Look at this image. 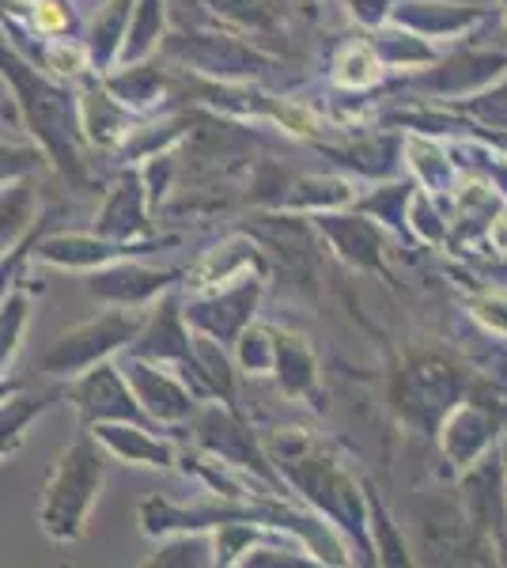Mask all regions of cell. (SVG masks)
Masks as SVG:
<instances>
[{
    "label": "cell",
    "mask_w": 507,
    "mask_h": 568,
    "mask_svg": "<svg viewBox=\"0 0 507 568\" xmlns=\"http://www.w3.org/2000/svg\"><path fill=\"white\" fill-rule=\"evenodd\" d=\"M0 80L12 88L16 114L23 118L27 133L42 149L45 163L69 179V186L88 190L91 175L84 163V133H80L77 88L53 80L4 34L0 23Z\"/></svg>",
    "instance_id": "6da1fadb"
},
{
    "label": "cell",
    "mask_w": 507,
    "mask_h": 568,
    "mask_svg": "<svg viewBox=\"0 0 507 568\" xmlns=\"http://www.w3.org/2000/svg\"><path fill=\"white\" fill-rule=\"evenodd\" d=\"M103 481H107V452L91 433H80L61 452V459L53 463L50 478L42 485L39 527L53 542H80L84 538Z\"/></svg>",
    "instance_id": "7a4b0ae2"
},
{
    "label": "cell",
    "mask_w": 507,
    "mask_h": 568,
    "mask_svg": "<svg viewBox=\"0 0 507 568\" xmlns=\"http://www.w3.org/2000/svg\"><path fill=\"white\" fill-rule=\"evenodd\" d=\"M144 311L136 307H118L107 315L91 318V323L72 326L69 334H61L58 342L45 349L42 356V372L50 379H77L80 372L95 368L103 361H114L118 353H125L133 345V337L144 326Z\"/></svg>",
    "instance_id": "3957f363"
},
{
    "label": "cell",
    "mask_w": 507,
    "mask_h": 568,
    "mask_svg": "<svg viewBox=\"0 0 507 568\" xmlns=\"http://www.w3.org/2000/svg\"><path fill=\"white\" fill-rule=\"evenodd\" d=\"M276 466L288 470V478L300 485L307 497H315L322 508L345 519L348 527L359 530V500L345 474L337 470L326 455H318L303 436H276Z\"/></svg>",
    "instance_id": "277c9868"
},
{
    "label": "cell",
    "mask_w": 507,
    "mask_h": 568,
    "mask_svg": "<svg viewBox=\"0 0 507 568\" xmlns=\"http://www.w3.org/2000/svg\"><path fill=\"white\" fill-rule=\"evenodd\" d=\"M69 387H61V398L69 402L72 409L80 414V425L91 428L99 420H129V425H152V417L141 409L133 387H129L122 364L103 361L95 368L80 372L77 379H64Z\"/></svg>",
    "instance_id": "5b68a950"
},
{
    "label": "cell",
    "mask_w": 507,
    "mask_h": 568,
    "mask_svg": "<svg viewBox=\"0 0 507 568\" xmlns=\"http://www.w3.org/2000/svg\"><path fill=\"white\" fill-rule=\"evenodd\" d=\"M122 372L136 394V402H141V409L152 417V425H179V420L193 417V390L186 387V379H179L160 361H144V356L125 353Z\"/></svg>",
    "instance_id": "8992f818"
},
{
    "label": "cell",
    "mask_w": 507,
    "mask_h": 568,
    "mask_svg": "<svg viewBox=\"0 0 507 568\" xmlns=\"http://www.w3.org/2000/svg\"><path fill=\"white\" fill-rule=\"evenodd\" d=\"M129 353L144 356V361L171 364V368L182 372L186 387L193 383V394H201L197 379H193V368H190V361H193V337H190V329H186V315L179 311V300H174V296H163L160 307H155L152 315L144 318L141 334L133 337Z\"/></svg>",
    "instance_id": "52a82bcc"
},
{
    "label": "cell",
    "mask_w": 507,
    "mask_h": 568,
    "mask_svg": "<svg viewBox=\"0 0 507 568\" xmlns=\"http://www.w3.org/2000/svg\"><path fill=\"white\" fill-rule=\"evenodd\" d=\"M171 58L186 61L197 72H209V77L232 80V77H251L265 65L262 53H254L251 45H243L239 39H227V34H205V31H190V34H174V39H163Z\"/></svg>",
    "instance_id": "ba28073f"
},
{
    "label": "cell",
    "mask_w": 507,
    "mask_h": 568,
    "mask_svg": "<svg viewBox=\"0 0 507 568\" xmlns=\"http://www.w3.org/2000/svg\"><path fill=\"white\" fill-rule=\"evenodd\" d=\"M174 277H179L174 270H149V265L133 262V258H118V262H107V265H99V270H91L84 288H88V296L103 300V304L144 307V304H152L155 296H163Z\"/></svg>",
    "instance_id": "9c48e42d"
},
{
    "label": "cell",
    "mask_w": 507,
    "mask_h": 568,
    "mask_svg": "<svg viewBox=\"0 0 507 568\" xmlns=\"http://www.w3.org/2000/svg\"><path fill=\"white\" fill-rule=\"evenodd\" d=\"M149 190H144V179L141 171H122L114 182L107 186V197L95 213V224L91 232L103 235V240H114V243H136L152 232L149 224Z\"/></svg>",
    "instance_id": "30bf717a"
},
{
    "label": "cell",
    "mask_w": 507,
    "mask_h": 568,
    "mask_svg": "<svg viewBox=\"0 0 507 568\" xmlns=\"http://www.w3.org/2000/svg\"><path fill=\"white\" fill-rule=\"evenodd\" d=\"M257 296H262V281H239L232 288H220L212 296L190 304L182 315H186V326H193L197 334L212 337V342H235L239 329L251 326Z\"/></svg>",
    "instance_id": "8fae6325"
},
{
    "label": "cell",
    "mask_w": 507,
    "mask_h": 568,
    "mask_svg": "<svg viewBox=\"0 0 507 568\" xmlns=\"http://www.w3.org/2000/svg\"><path fill=\"white\" fill-rule=\"evenodd\" d=\"M144 246L136 243H114V240H103V235L95 232H58V235H45L39 240L34 235L31 251H27V258L42 262V265H58V270H99V265L107 262H118V258H136Z\"/></svg>",
    "instance_id": "7c38bea8"
},
{
    "label": "cell",
    "mask_w": 507,
    "mask_h": 568,
    "mask_svg": "<svg viewBox=\"0 0 507 568\" xmlns=\"http://www.w3.org/2000/svg\"><path fill=\"white\" fill-rule=\"evenodd\" d=\"M77 110H80V133H84V141L95 144V149H118L129 136V130L136 125L133 110H125L118 103L95 72H88L84 88L77 91Z\"/></svg>",
    "instance_id": "4fadbf2b"
},
{
    "label": "cell",
    "mask_w": 507,
    "mask_h": 568,
    "mask_svg": "<svg viewBox=\"0 0 507 568\" xmlns=\"http://www.w3.org/2000/svg\"><path fill=\"white\" fill-rule=\"evenodd\" d=\"M91 436L99 439V447L110 452L114 459L133 463V466H155V470H168L174 466V447L171 439L155 436L149 425H129V420H99L91 425Z\"/></svg>",
    "instance_id": "5bb4252c"
},
{
    "label": "cell",
    "mask_w": 507,
    "mask_h": 568,
    "mask_svg": "<svg viewBox=\"0 0 507 568\" xmlns=\"http://www.w3.org/2000/svg\"><path fill=\"white\" fill-rule=\"evenodd\" d=\"M197 439H201V447H209V452L220 455L224 463L254 466V470L265 474L262 455H257V447H254V436L246 433V425H239L232 414H224V409L212 406L205 414H197Z\"/></svg>",
    "instance_id": "9a60e30c"
},
{
    "label": "cell",
    "mask_w": 507,
    "mask_h": 568,
    "mask_svg": "<svg viewBox=\"0 0 507 568\" xmlns=\"http://www.w3.org/2000/svg\"><path fill=\"white\" fill-rule=\"evenodd\" d=\"M99 80H103V88L110 91V95H114L125 110H133V114L155 106L163 95H168V77H163L155 65H149V58L107 69Z\"/></svg>",
    "instance_id": "2e32d148"
},
{
    "label": "cell",
    "mask_w": 507,
    "mask_h": 568,
    "mask_svg": "<svg viewBox=\"0 0 507 568\" xmlns=\"http://www.w3.org/2000/svg\"><path fill=\"white\" fill-rule=\"evenodd\" d=\"M133 4L136 0H107V4L99 8L95 23H91V31L84 39V50H88V61H91V72H95V77H103L107 69L118 65V50H122Z\"/></svg>",
    "instance_id": "e0dca14e"
},
{
    "label": "cell",
    "mask_w": 507,
    "mask_h": 568,
    "mask_svg": "<svg viewBox=\"0 0 507 568\" xmlns=\"http://www.w3.org/2000/svg\"><path fill=\"white\" fill-rule=\"evenodd\" d=\"M34 213H39V201H34L31 179H16L0 186V258L12 254L34 232Z\"/></svg>",
    "instance_id": "ac0fdd59"
},
{
    "label": "cell",
    "mask_w": 507,
    "mask_h": 568,
    "mask_svg": "<svg viewBox=\"0 0 507 568\" xmlns=\"http://www.w3.org/2000/svg\"><path fill=\"white\" fill-rule=\"evenodd\" d=\"M31 284L20 281V273L12 277L4 292H0V375L12 368L16 353L23 345L27 323H31Z\"/></svg>",
    "instance_id": "d6986e66"
},
{
    "label": "cell",
    "mask_w": 507,
    "mask_h": 568,
    "mask_svg": "<svg viewBox=\"0 0 507 568\" xmlns=\"http://www.w3.org/2000/svg\"><path fill=\"white\" fill-rule=\"evenodd\" d=\"M163 39H168L163 34V0H136L133 12H129L122 50H118V65L152 58L163 45Z\"/></svg>",
    "instance_id": "ffe728a7"
},
{
    "label": "cell",
    "mask_w": 507,
    "mask_h": 568,
    "mask_svg": "<svg viewBox=\"0 0 507 568\" xmlns=\"http://www.w3.org/2000/svg\"><path fill=\"white\" fill-rule=\"evenodd\" d=\"M500 69H507V53H463V58H450L436 77H424V84L458 95V91L488 84Z\"/></svg>",
    "instance_id": "44dd1931"
},
{
    "label": "cell",
    "mask_w": 507,
    "mask_h": 568,
    "mask_svg": "<svg viewBox=\"0 0 507 568\" xmlns=\"http://www.w3.org/2000/svg\"><path fill=\"white\" fill-rule=\"evenodd\" d=\"M58 398H61V390H45V394H20V398L0 402V459L20 452L27 428H31Z\"/></svg>",
    "instance_id": "7402d4cb"
},
{
    "label": "cell",
    "mask_w": 507,
    "mask_h": 568,
    "mask_svg": "<svg viewBox=\"0 0 507 568\" xmlns=\"http://www.w3.org/2000/svg\"><path fill=\"white\" fill-rule=\"evenodd\" d=\"M394 20L402 27H409V31L424 34V39H444V34H455L469 27L474 20H481V12L477 8H458V4H398V12H394Z\"/></svg>",
    "instance_id": "603a6c76"
},
{
    "label": "cell",
    "mask_w": 507,
    "mask_h": 568,
    "mask_svg": "<svg viewBox=\"0 0 507 568\" xmlns=\"http://www.w3.org/2000/svg\"><path fill=\"white\" fill-rule=\"evenodd\" d=\"M455 390H458V379L444 364H417V368L409 372V406L420 409V414L447 409Z\"/></svg>",
    "instance_id": "cb8c5ba5"
},
{
    "label": "cell",
    "mask_w": 507,
    "mask_h": 568,
    "mask_svg": "<svg viewBox=\"0 0 507 568\" xmlns=\"http://www.w3.org/2000/svg\"><path fill=\"white\" fill-rule=\"evenodd\" d=\"M273 368L288 394H303L315 383V361H311L307 345L292 334H273Z\"/></svg>",
    "instance_id": "d4e9b609"
},
{
    "label": "cell",
    "mask_w": 507,
    "mask_h": 568,
    "mask_svg": "<svg viewBox=\"0 0 507 568\" xmlns=\"http://www.w3.org/2000/svg\"><path fill=\"white\" fill-rule=\"evenodd\" d=\"M485 444H488V417L481 414V409H474V406L458 409V414L450 417L447 433H444V447H447L450 459L469 463Z\"/></svg>",
    "instance_id": "484cf974"
},
{
    "label": "cell",
    "mask_w": 507,
    "mask_h": 568,
    "mask_svg": "<svg viewBox=\"0 0 507 568\" xmlns=\"http://www.w3.org/2000/svg\"><path fill=\"white\" fill-rule=\"evenodd\" d=\"M27 27L42 39H77V12L69 0H27Z\"/></svg>",
    "instance_id": "4316f807"
},
{
    "label": "cell",
    "mask_w": 507,
    "mask_h": 568,
    "mask_svg": "<svg viewBox=\"0 0 507 568\" xmlns=\"http://www.w3.org/2000/svg\"><path fill=\"white\" fill-rule=\"evenodd\" d=\"M254 262H257L254 246H246V243H227L224 251H212L209 258L201 262L197 277H193V288H212V284H220V281H232L235 273L251 270Z\"/></svg>",
    "instance_id": "83f0119b"
},
{
    "label": "cell",
    "mask_w": 507,
    "mask_h": 568,
    "mask_svg": "<svg viewBox=\"0 0 507 568\" xmlns=\"http://www.w3.org/2000/svg\"><path fill=\"white\" fill-rule=\"evenodd\" d=\"M326 235L334 240L348 258H356L359 265H379V240L364 220H326Z\"/></svg>",
    "instance_id": "f1b7e54d"
},
{
    "label": "cell",
    "mask_w": 507,
    "mask_h": 568,
    "mask_svg": "<svg viewBox=\"0 0 507 568\" xmlns=\"http://www.w3.org/2000/svg\"><path fill=\"white\" fill-rule=\"evenodd\" d=\"M220 20L246 27V31H270L276 23V8L273 0H205Z\"/></svg>",
    "instance_id": "f546056e"
},
{
    "label": "cell",
    "mask_w": 507,
    "mask_h": 568,
    "mask_svg": "<svg viewBox=\"0 0 507 568\" xmlns=\"http://www.w3.org/2000/svg\"><path fill=\"white\" fill-rule=\"evenodd\" d=\"M239 364L251 375L273 372V334L262 326H243L239 329Z\"/></svg>",
    "instance_id": "4dcf8cb0"
},
{
    "label": "cell",
    "mask_w": 507,
    "mask_h": 568,
    "mask_svg": "<svg viewBox=\"0 0 507 568\" xmlns=\"http://www.w3.org/2000/svg\"><path fill=\"white\" fill-rule=\"evenodd\" d=\"M45 163V155L39 144H8L0 141V186L16 179H31Z\"/></svg>",
    "instance_id": "1f68e13d"
},
{
    "label": "cell",
    "mask_w": 507,
    "mask_h": 568,
    "mask_svg": "<svg viewBox=\"0 0 507 568\" xmlns=\"http://www.w3.org/2000/svg\"><path fill=\"white\" fill-rule=\"evenodd\" d=\"M379 77V58H375L367 45H353V50L341 53L337 61V84L345 88H367Z\"/></svg>",
    "instance_id": "d6a6232c"
},
{
    "label": "cell",
    "mask_w": 507,
    "mask_h": 568,
    "mask_svg": "<svg viewBox=\"0 0 507 568\" xmlns=\"http://www.w3.org/2000/svg\"><path fill=\"white\" fill-rule=\"evenodd\" d=\"M209 542L201 535H182V538H171L160 554L152 557L149 565H209Z\"/></svg>",
    "instance_id": "836d02e7"
},
{
    "label": "cell",
    "mask_w": 507,
    "mask_h": 568,
    "mask_svg": "<svg viewBox=\"0 0 507 568\" xmlns=\"http://www.w3.org/2000/svg\"><path fill=\"white\" fill-rule=\"evenodd\" d=\"M379 45L391 53V61H402V65H413V61L432 58L428 45H420V39H413V34H386V39H379Z\"/></svg>",
    "instance_id": "e575fe53"
},
{
    "label": "cell",
    "mask_w": 507,
    "mask_h": 568,
    "mask_svg": "<svg viewBox=\"0 0 507 568\" xmlns=\"http://www.w3.org/2000/svg\"><path fill=\"white\" fill-rule=\"evenodd\" d=\"M345 4L359 23H383L386 12L394 8V0H345Z\"/></svg>",
    "instance_id": "d590c367"
},
{
    "label": "cell",
    "mask_w": 507,
    "mask_h": 568,
    "mask_svg": "<svg viewBox=\"0 0 507 568\" xmlns=\"http://www.w3.org/2000/svg\"><path fill=\"white\" fill-rule=\"evenodd\" d=\"M493 240H496V246H500V251H507V224L493 227Z\"/></svg>",
    "instance_id": "8d00e7d4"
}]
</instances>
